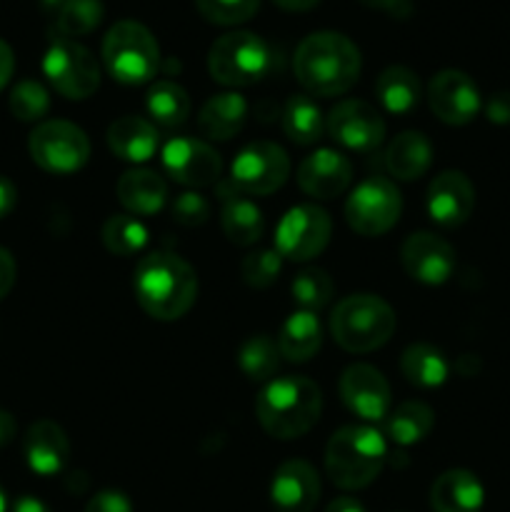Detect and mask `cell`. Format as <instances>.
<instances>
[{"mask_svg": "<svg viewBox=\"0 0 510 512\" xmlns=\"http://www.w3.org/2000/svg\"><path fill=\"white\" fill-rule=\"evenodd\" d=\"M135 300L155 320H178L198 298V275L193 265L175 253H150L140 258L133 273Z\"/></svg>", "mask_w": 510, "mask_h": 512, "instance_id": "obj_1", "label": "cell"}, {"mask_svg": "<svg viewBox=\"0 0 510 512\" xmlns=\"http://www.w3.org/2000/svg\"><path fill=\"white\" fill-rule=\"evenodd\" d=\"M358 45L343 33L320 30L308 35L298 45L293 58L295 78L310 95H343L355 85L360 75Z\"/></svg>", "mask_w": 510, "mask_h": 512, "instance_id": "obj_2", "label": "cell"}, {"mask_svg": "<svg viewBox=\"0 0 510 512\" xmlns=\"http://www.w3.org/2000/svg\"><path fill=\"white\" fill-rule=\"evenodd\" d=\"M323 413V393L303 375L270 380L255 400V415L275 440H293L308 433Z\"/></svg>", "mask_w": 510, "mask_h": 512, "instance_id": "obj_3", "label": "cell"}, {"mask_svg": "<svg viewBox=\"0 0 510 512\" xmlns=\"http://www.w3.org/2000/svg\"><path fill=\"white\" fill-rule=\"evenodd\" d=\"M388 460L385 438L370 425L335 430L325 448V473L340 490H363L383 473Z\"/></svg>", "mask_w": 510, "mask_h": 512, "instance_id": "obj_4", "label": "cell"}, {"mask_svg": "<svg viewBox=\"0 0 510 512\" xmlns=\"http://www.w3.org/2000/svg\"><path fill=\"white\" fill-rule=\"evenodd\" d=\"M330 333L348 353H373L395 333V313L378 295H350L335 305Z\"/></svg>", "mask_w": 510, "mask_h": 512, "instance_id": "obj_5", "label": "cell"}, {"mask_svg": "<svg viewBox=\"0 0 510 512\" xmlns=\"http://www.w3.org/2000/svg\"><path fill=\"white\" fill-rule=\"evenodd\" d=\"M275 68V53L260 35L248 30L225 33L210 45L208 70L215 83L245 88L268 78Z\"/></svg>", "mask_w": 510, "mask_h": 512, "instance_id": "obj_6", "label": "cell"}, {"mask_svg": "<svg viewBox=\"0 0 510 512\" xmlns=\"http://www.w3.org/2000/svg\"><path fill=\"white\" fill-rule=\"evenodd\" d=\"M103 63L118 83H150L160 68L158 40L138 20H120L103 38Z\"/></svg>", "mask_w": 510, "mask_h": 512, "instance_id": "obj_7", "label": "cell"}, {"mask_svg": "<svg viewBox=\"0 0 510 512\" xmlns=\"http://www.w3.org/2000/svg\"><path fill=\"white\" fill-rule=\"evenodd\" d=\"M30 158L50 175H70L85 168L90 158V140L68 120H43L28 138Z\"/></svg>", "mask_w": 510, "mask_h": 512, "instance_id": "obj_8", "label": "cell"}, {"mask_svg": "<svg viewBox=\"0 0 510 512\" xmlns=\"http://www.w3.org/2000/svg\"><path fill=\"white\" fill-rule=\"evenodd\" d=\"M48 83L68 100H85L100 88V68L85 45L68 38H53L43 55Z\"/></svg>", "mask_w": 510, "mask_h": 512, "instance_id": "obj_9", "label": "cell"}, {"mask_svg": "<svg viewBox=\"0 0 510 512\" xmlns=\"http://www.w3.org/2000/svg\"><path fill=\"white\" fill-rule=\"evenodd\" d=\"M400 213H403V198L398 185L383 175H373L355 185L345 203V220L355 233L365 238L388 233L398 223Z\"/></svg>", "mask_w": 510, "mask_h": 512, "instance_id": "obj_10", "label": "cell"}, {"mask_svg": "<svg viewBox=\"0 0 510 512\" xmlns=\"http://www.w3.org/2000/svg\"><path fill=\"white\" fill-rule=\"evenodd\" d=\"M290 158L278 143L255 140L235 155L230 165V185L243 195H270L285 185Z\"/></svg>", "mask_w": 510, "mask_h": 512, "instance_id": "obj_11", "label": "cell"}, {"mask_svg": "<svg viewBox=\"0 0 510 512\" xmlns=\"http://www.w3.org/2000/svg\"><path fill=\"white\" fill-rule=\"evenodd\" d=\"M330 215L318 205H295L275 230V250L280 258L295 260V263H305L313 260L328 248L330 243Z\"/></svg>", "mask_w": 510, "mask_h": 512, "instance_id": "obj_12", "label": "cell"}, {"mask_svg": "<svg viewBox=\"0 0 510 512\" xmlns=\"http://www.w3.org/2000/svg\"><path fill=\"white\" fill-rule=\"evenodd\" d=\"M325 130L343 148L373 153L385 138V120L365 100H340L325 118Z\"/></svg>", "mask_w": 510, "mask_h": 512, "instance_id": "obj_13", "label": "cell"}, {"mask_svg": "<svg viewBox=\"0 0 510 512\" xmlns=\"http://www.w3.org/2000/svg\"><path fill=\"white\" fill-rule=\"evenodd\" d=\"M428 105L445 125H468L483 108L478 85L463 70H440L428 83Z\"/></svg>", "mask_w": 510, "mask_h": 512, "instance_id": "obj_14", "label": "cell"}, {"mask_svg": "<svg viewBox=\"0 0 510 512\" xmlns=\"http://www.w3.org/2000/svg\"><path fill=\"white\" fill-rule=\"evenodd\" d=\"M163 168L185 188H205L220 183L223 160L203 140L173 138L163 148Z\"/></svg>", "mask_w": 510, "mask_h": 512, "instance_id": "obj_15", "label": "cell"}, {"mask_svg": "<svg viewBox=\"0 0 510 512\" xmlns=\"http://www.w3.org/2000/svg\"><path fill=\"white\" fill-rule=\"evenodd\" d=\"M340 398L350 413L368 423L385 420L390 413V385L373 365L355 363L340 378Z\"/></svg>", "mask_w": 510, "mask_h": 512, "instance_id": "obj_16", "label": "cell"}, {"mask_svg": "<svg viewBox=\"0 0 510 512\" xmlns=\"http://www.w3.org/2000/svg\"><path fill=\"white\" fill-rule=\"evenodd\" d=\"M405 273L423 285H443L455 270V250L433 233H413L400 248Z\"/></svg>", "mask_w": 510, "mask_h": 512, "instance_id": "obj_17", "label": "cell"}, {"mask_svg": "<svg viewBox=\"0 0 510 512\" xmlns=\"http://www.w3.org/2000/svg\"><path fill=\"white\" fill-rule=\"evenodd\" d=\"M428 215L443 228H458L473 215L475 188L460 170H445L428 185L425 195Z\"/></svg>", "mask_w": 510, "mask_h": 512, "instance_id": "obj_18", "label": "cell"}, {"mask_svg": "<svg viewBox=\"0 0 510 512\" xmlns=\"http://www.w3.org/2000/svg\"><path fill=\"white\" fill-rule=\"evenodd\" d=\"M353 180V163L340 150L320 148L298 165V185L315 200H333Z\"/></svg>", "mask_w": 510, "mask_h": 512, "instance_id": "obj_19", "label": "cell"}, {"mask_svg": "<svg viewBox=\"0 0 510 512\" xmlns=\"http://www.w3.org/2000/svg\"><path fill=\"white\" fill-rule=\"evenodd\" d=\"M320 498V478L305 460H288L273 473L270 500L278 512H313Z\"/></svg>", "mask_w": 510, "mask_h": 512, "instance_id": "obj_20", "label": "cell"}, {"mask_svg": "<svg viewBox=\"0 0 510 512\" xmlns=\"http://www.w3.org/2000/svg\"><path fill=\"white\" fill-rule=\"evenodd\" d=\"M220 203H223V210H220V225H223L225 238L233 245H240V248H248V245L258 243L263 238L265 220L263 213H260L258 205L253 200H248V195H243L240 190H235L233 185L223 183L220 180L218 185Z\"/></svg>", "mask_w": 510, "mask_h": 512, "instance_id": "obj_21", "label": "cell"}, {"mask_svg": "<svg viewBox=\"0 0 510 512\" xmlns=\"http://www.w3.org/2000/svg\"><path fill=\"white\" fill-rule=\"evenodd\" d=\"M23 450L25 460H28V468L33 473L43 475V478L58 475L68 465L70 458L68 435L53 420H38V423L30 425Z\"/></svg>", "mask_w": 510, "mask_h": 512, "instance_id": "obj_22", "label": "cell"}, {"mask_svg": "<svg viewBox=\"0 0 510 512\" xmlns=\"http://www.w3.org/2000/svg\"><path fill=\"white\" fill-rule=\"evenodd\" d=\"M483 505V483L470 470H448L430 488V508H433V512H480Z\"/></svg>", "mask_w": 510, "mask_h": 512, "instance_id": "obj_23", "label": "cell"}, {"mask_svg": "<svg viewBox=\"0 0 510 512\" xmlns=\"http://www.w3.org/2000/svg\"><path fill=\"white\" fill-rule=\"evenodd\" d=\"M120 205L133 215H155L168 203V183L148 168L128 170L115 185Z\"/></svg>", "mask_w": 510, "mask_h": 512, "instance_id": "obj_24", "label": "cell"}, {"mask_svg": "<svg viewBox=\"0 0 510 512\" xmlns=\"http://www.w3.org/2000/svg\"><path fill=\"white\" fill-rule=\"evenodd\" d=\"M430 163H433V145L425 138V133H418V130H405L395 135L385 150V168L395 180H403V183L423 178Z\"/></svg>", "mask_w": 510, "mask_h": 512, "instance_id": "obj_25", "label": "cell"}, {"mask_svg": "<svg viewBox=\"0 0 510 512\" xmlns=\"http://www.w3.org/2000/svg\"><path fill=\"white\" fill-rule=\"evenodd\" d=\"M108 148L125 163H145L158 150V130L153 123L135 115H123L108 128Z\"/></svg>", "mask_w": 510, "mask_h": 512, "instance_id": "obj_26", "label": "cell"}, {"mask_svg": "<svg viewBox=\"0 0 510 512\" xmlns=\"http://www.w3.org/2000/svg\"><path fill=\"white\" fill-rule=\"evenodd\" d=\"M248 120V103L240 93H218L198 113V128L210 140H230Z\"/></svg>", "mask_w": 510, "mask_h": 512, "instance_id": "obj_27", "label": "cell"}, {"mask_svg": "<svg viewBox=\"0 0 510 512\" xmlns=\"http://www.w3.org/2000/svg\"><path fill=\"white\" fill-rule=\"evenodd\" d=\"M375 98L390 115H408L420 103V78L405 65H390L378 75Z\"/></svg>", "mask_w": 510, "mask_h": 512, "instance_id": "obj_28", "label": "cell"}, {"mask_svg": "<svg viewBox=\"0 0 510 512\" xmlns=\"http://www.w3.org/2000/svg\"><path fill=\"white\" fill-rule=\"evenodd\" d=\"M320 343H323V328H320V320L315 318V313H308V310H298V313L290 315L278 335L280 355L290 363L310 360L320 350Z\"/></svg>", "mask_w": 510, "mask_h": 512, "instance_id": "obj_29", "label": "cell"}, {"mask_svg": "<svg viewBox=\"0 0 510 512\" xmlns=\"http://www.w3.org/2000/svg\"><path fill=\"white\" fill-rule=\"evenodd\" d=\"M435 425V413L420 400H408V403H400L393 413H388L385 418V433L400 448H408V445L420 443L430 435Z\"/></svg>", "mask_w": 510, "mask_h": 512, "instance_id": "obj_30", "label": "cell"}, {"mask_svg": "<svg viewBox=\"0 0 510 512\" xmlns=\"http://www.w3.org/2000/svg\"><path fill=\"white\" fill-rule=\"evenodd\" d=\"M400 370L408 378V383L418 385V388H438L448 380L450 365L435 345L415 343L403 350Z\"/></svg>", "mask_w": 510, "mask_h": 512, "instance_id": "obj_31", "label": "cell"}, {"mask_svg": "<svg viewBox=\"0 0 510 512\" xmlns=\"http://www.w3.org/2000/svg\"><path fill=\"white\" fill-rule=\"evenodd\" d=\"M145 108H148V115L160 128L175 130L188 120L190 98L183 85L173 83V80H158V83L150 85Z\"/></svg>", "mask_w": 510, "mask_h": 512, "instance_id": "obj_32", "label": "cell"}, {"mask_svg": "<svg viewBox=\"0 0 510 512\" xmlns=\"http://www.w3.org/2000/svg\"><path fill=\"white\" fill-rule=\"evenodd\" d=\"M280 123H283V133L295 145H313L315 140H320V135L325 130L323 110L308 95H293V98H288Z\"/></svg>", "mask_w": 510, "mask_h": 512, "instance_id": "obj_33", "label": "cell"}, {"mask_svg": "<svg viewBox=\"0 0 510 512\" xmlns=\"http://www.w3.org/2000/svg\"><path fill=\"white\" fill-rule=\"evenodd\" d=\"M280 358L283 355H280L278 340H273L270 335H253L238 350V365L250 380L273 378Z\"/></svg>", "mask_w": 510, "mask_h": 512, "instance_id": "obj_34", "label": "cell"}, {"mask_svg": "<svg viewBox=\"0 0 510 512\" xmlns=\"http://www.w3.org/2000/svg\"><path fill=\"white\" fill-rule=\"evenodd\" d=\"M105 8L100 0H68L63 8L55 13V33L58 38L75 40L80 35H88L103 23Z\"/></svg>", "mask_w": 510, "mask_h": 512, "instance_id": "obj_35", "label": "cell"}, {"mask_svg": "<svg viewBox=\"0 0 510 512\" xmlns=\"http://www.w3.org/2000/svg\"><path fill=\"white\" fill-rule=\"evenodd\" d=\"M103 245L113 255H138L148 245V228L135 215H110L103 225Z\"/></svg>", "mask_w": 510, "mask_h": 512, "instance_id": "obj_36", "label": "cell"}, {"mask_svg": "<svg viewBox=\"0 0 510 512\" xmlns=\"http://www.w3.org/2000/svg\"><path fill=\"white\" fill-rule=\"evenodd\" d=\"M293 300L308 313H318L333 300L335 285L333 278L323 268H305L290 283Z\"/></svg>", "mask_w": 510, "mask_h": 512, "instance_id": "obj_37", "label": "cell"}, {"mask_svg": "<svg viewBox=\"0 0 510 512\" xmlns=\"http://www.w3.org/2000/svg\"><path fill=\"white\" fill-rule=\"evenodd\" d=\"M10 113L20 120V123H38L45 118L50 108V95L38 80H20L10 93Z\"/></svg>", "mask_w": 510, "mask_h": 512, "instance_id": "obj_38", "label": "cell"}, {"mask_svg": "<svg viewBox=\"0 0 510 512\" xmlns=\"http://www.w3.org/2000/svg\"><path fill=\"white\" fill-rule=\"evenodd\" d=\"M280 268H283V258L278 250H255L240 260V278L250 288H270L278 280Z\"/></svg>", "mask_w": 510, "mask_h": 512, "instance_id": "obj_39", "label": "cell"}, {"mask_svg": "<svg viewBox=\"0 0 510 512\" xmlns=\"http://www.w3.org/2000/svg\"><path fill=\"white\" fill-rule=\"evenodd\" d=\"M195 8L208 23L240 25L258 13L260 0H195Z\"/></svg>", "mask_w": 510, "mask_h": 512, "instance_id": "obj_40", "label": "cell"}, {"mask_svg": "<svg viewBox=\"0 0 510 512\" xmlns=\"http://www.w3.org/2000/svg\"><path fill=\"white\" fill-rule=\"evenodd\" d=\"M173 218L175 223L185 225V228H200V225L208 223L210 218V203L205 195L188 190V193H180L173 200Z\"/></svg>", "mask_w": 510, "mask_h": 512, "instance_id": "obj_41", "label": "cell"}, {"mask_svg": "<svg viewBox=\"0 0 510 512\" xmlns=\"http://www.w3.org/2000/svg\"><path fill=\"white\" fill-rule=\"evenodd\" d=\"M85 512H133V505L120 490H103L90 500Z\"/></svg>", "mask_w": 510, "mask_h": 512, "instance_id": "obj_42", "label": "cell"}, {"mask_svg": "<svg viewBox=\"0 0 510 512\" xmlns=\"http://www.w3.org/2000/svg\"><path fill=\"white\" fill-rule=\"evenodd\" d=\"M485 115L495 125H510V90L493 93L485 103Z\"/></svg>", "mask_w": 510, "mask_h": 512, "instance_id": "obj_43", "label": "cell"}, {"mask_svg": "<svg viewBox=\"0 0 510 512\" xmlns=\"http://www.w3.org/2000/svg\"><path fill=\"white\" fill-rule=\"evenodd\" d=\"M358 3H363L365 8L378 10V13H385L390 15V18H398V20L410 18L415 10L410 0H358Z\"/></svg>", "mask_w": 510, "mask_h": 512, "instance_id": "obj_44", "label": "cell"}, {"mask_svg": "<svg viewBox=\"0 0 510 512\" xmlns=\"http://www.w3.org/2000/svg\"><path fill=\"white\" fill-rule=\"evenodd\" d=\"M15 273H18V270H15L13 255H10L5 248H0V300L13 290Z\"/></svg>", "mask_w": 510, "mask_h": 512, "instance_id": "obj_45", "label": "cell"}, {"mask_svg": "<svg viewBox=\"0 0 510 512\" xmlns=\"http://www.w3.org/2000/svg\"><path fill=\"white\" fill-rule=\"evenodd\" d=\"M15 203H18V190L5 175H0V220L13 213Z\"/></svg>", "mask_w": 510, "mask_h": 512, "instance_id": "obj_46", "label": "cell"}, {"mask_svg": "<svg viewBox=\"0 0 510 512\" xmlns=\"http://www.w3.org/2000/svg\"><path fill=\"white\" fill-rule=\"evenodd\" d=\"M13 70H15V55L10 50V45L5 40H0V90L10 83L13 78Z\"/></svg>", "mask_w": 510, "mask_h": 512, "instance_id": "obj_47", "label": "cell"}, {"mask_svg": "<svg viewBox=\"0 0 510 512\" xmlns=\"http://www.w3.org/2000/svg\"><path fill=\"white\" fill-rule=\"evenodd\" d=\"M15 433H18V425H15V418L5 410H0V448L8 443H13Z\"/></svg>", "mask_w": 510, "mask_h": 512, "instance_id": "obj_48", "label": "cell"}, {"mask_svg": "<svg viewBox=\"0 0 510 512\" xmlns=\"http://www.w3.org/2000/svg\"><path fill=\"white\" fill-rule=\"evenodd\" d=\"M13 512H50V508L43 500L33 498V495H23V498L13 505Z\"/></svg>", "mask_w": 510, "mask_h": 512, "instance_id": "obj_49", "label": "cell"}, {"mask_svg": "<svg viewBox=\"0 0 510 512\" xmlns=\"http://www.w3.org/2000/svg\"><path fill=\"white\" fill-rule=\"evenodd\" d=\"M273 3L288 13H305V10H313L320 0H273Z\"/></svg>", "mask_w": 510, "mask_h": 512, "instance_id": "obj_50", "label": "cell"}, {"mask_svg": "<svg viewBox=\"0 0 510 512\" xmlns=\"http://www.w3.org/2000/svg\"><path fill=\"white\" fill-rule=\"evenodd\" d=\"M325 512H365V508L355 498H335Z\"/></svg>", "mask_w": 510, "mask_h": 512, "instance_id": "obj_51", "label": "cell"}, {"mask_svg": "<svg viewBox=\"0 0 510 512\" xmlns=\"http://www.w3.org/2000/svg\"><path fill=\"white\" fill-rule=\"evenodd\" d=\"M40 3H43V8L50 10V13H58V10L63 8V5L68 3V0H40Z\"/></svg>", "mask_w": 510, "mask_h": 512, "instance_id": "obj_52", "label": "cell"}, {"mask_svg": "<svg viewBox=\"0 0 510 512\" xmlns=\"http://www.w3.org/2000/svg\"><path fill=\"white\" fill-rule=\"evenodd\" d=\"M5 508H8V498H5L3 488H0V512H5Z\"/></svg>", "mask_w": 510, "mask_h": 512, "instance_id": "obj_53", "label": "cell"}]
</instances>
